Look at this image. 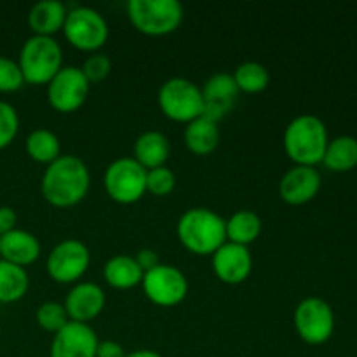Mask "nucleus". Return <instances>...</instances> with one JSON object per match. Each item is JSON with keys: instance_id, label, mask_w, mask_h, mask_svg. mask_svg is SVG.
Listing matches in <instances>:
<instances>
[{"instance_id": "obj_1", "label": "nucleus", "mask_w": 357, "mask_h": 357, "mask_svg": "<svg viewBox=\"0 0 357 357\" xmlns=\"http://www.w3.org/2000/svg\"><path fill=\"white\" fill-rule=\"evenodd\" d=\"M91 174L86 162L77 155H59L47 164L42 176V194L45 201L58 208H68L86 197Z\"/></svg>"}, {"instance_id": "obj_18", "label": "nucleus", "mask_w": 357, "mask_h": 357, "mask_svg": "<svg viewBox=\"0 0 357 357\" xmlns=\"http://www.w3.org/2000/svg\"><path fill=\"white\" fill-rule=\"evenodd\" d=\"M40 255V243L28 230L14 229L0 236V257L2 260L20 267L33 264Z\"/></svg>"}, {"instance_id": "obj_29", "label": "nucleus", "mask_w": 357, "mask_h": 357, "mask_svg": "<svg viewBox=\"0 0 357 357\" xmlns=\"http://www.w3.org/2000/svg\"><path fill=\"white\" fill-rule=\"evenodd\" d=\"M176 187V176L173 171L166 166L153 167V169H146V190L153 195L171 194Z\"/></svg>"}, {"instance_id": "obj_10", "label": "nucleus", "mask_w": 357, "mask_h": 357, "mask_svg": "<svg viewBox=\"0 0 357 357\" xmlns=\"http://www.w3.org/2000/svg\"><path fill=\"white\" fill-rule=\"evenodd\" d=\"M142 286L146 298L160 307L178 305L188 293V281L183 272L167 264H159L145 272Z\"/></svg>"}, {"instance_id": "obj_11", "label": "nucleus", "mask_w": 357, "mask_h": 357, "mask_svg": "<svg viewBox=\"0 0 357 357\" xmlns=\"http://www.w3.org/2000/svg\"><path fill=\"white\" fill-rule=\"evenodd\" d=\"M89 80L79 66H61L47 84V100L58 112L80 108L89 94Z\"/></svg>"}, {"instance_id": "obj_35", "label": "nucleus", "mask_w": 357, "mask_h": 357, "mask_svg": "<svg viewBox=\"0 0 357 357\" xmlns=\"http://www.w3.org/2000/svg\"><path fill=\"white\" fill-rule=\"evenodd\" d=\"M17 215L10 206H0V236L16 229Z\"/></svg>"}, {"instance_id": "obj_32", "label": "nucleus", "mask_w": 357, "mask_h": 357, "mask_svg": "<svg viewBox=\"0 0 357 357\" xmlns=\"http://www.w3.org/2000/svg\"><path fill=\"white\" fill-rule=\"evenodd\" d=\"M110 70L112 61L108 58V54H105V52H93L82 65V72L86 75V79L89 80V84L107 79Z\"/></svg>"}, {"instance_id": "obj_21", "label": "nucleus", "mask_w": 357, "mask_h": 357, "mask_svg": "<svg viewBox=\"0 0 357 357\" xmlns=\"http://www.w3.org/2000/svg\"><path fill=\"white\" fill-rule=\"evenodd\" d=\"M185 145L190 152L197 155H208L215 152L220 143V128L218 122L209 121L206 117H197L190 121L183 132Z\"/></svg>"}, {"instance_id": "obj_26", "label": "nucleus", "mask_w": 357, "mask_h": 357, "mask_svg": "<svg viewBox=\"0 0 357 357\" xmlns=\"http://www.w3.org/2000/svg\"><path fill=\"white\" fill-rule=\"evenodd\" d=\"M26 152L37 162L51 164L52 160L59 157L61 143H59L56 132H52L51 129L38 128L26 136Z\"/></svg>"}, {"instance_id": "obj_34", "label": "nucleus", "mask_w": 357, "mask_h": 357, "mask_svg": "<svg viewBox=\"0 0 357 357\" xmlns=\"http://www.w3.org/2000/svg\"><path fill=\"white\" fill-rule=\"evenodd\" d=\"M124 347L115 340H101L98 342L96 357H124Z\"/></svg>"}, {"instance_id": "obj_12", "label": "nucleus", "mask_w": 357, "mask_h": 357, "mask_svg": "<svg viewBox=\"0 0 357 357\" xmlns=\"http://www.w3.org/2000/svg\"><path fill=\"white\" fill-rule=\"evenodd\" d=\"M91 261V253L79 239H65L56 244L47 257V272L54 281L73 282L84 275Z\"/></svg>"}, {"instance_id": "obj_3", "label": "nucleus", "mask_w": 357, "mask_h": 357, "mask_svg": "<svg viewBox=\"0 0 357 357\" xmlns=\"http://www.w3.org/2000/svg\"><path fill=\"white\" fill-rule=\"evenodd\" d=\"M178 237L195 255H213L227 243L225 220L209 208H190L180 216Z\"/></svg>"}, {"instance_id": "obj_36", "label": "nucleus", "mask_w": 357, "mask_h": 357, "mask_svg": "<svg viewBox=\"0 0 357 357\" xmlns=\"http://www.w3.org/2000/svg\"><path fill=\"white\" fill-rule=\"evenodd\" d=\"M124 357H162V356L155 351H150V349H138V351L129 352V354H126Z\"/></svg>"}, {"instance_id": "obj_4", "label": "nucleus", "mask_w": 357, "mask_h": 357, "mask_svg": "<svg viewBox=\"0 0 357 357\" xmlns=\"http://www.w3.org/2000/svg\"><path fill=\"white\" fill-rule=\"evenodd\" d=\"M17 65L24 82L49 84L63 66L61 45L54 37L31 35L21 47Z\"/></svg>"}, {"instance_id": "obj_30", "label": "nucleus", "mask_w": 357, "mask_h": 357, "mask_svg": "<svg viewBox=\"0 0 357 357\" xmlns=\"http://www.w3.org/2000/svg\"><path fill=\"white\" fill-rule=\"evenodd\" d=\"M20 129V117L16 108L0 100V149H6L16 138Z\"/></svg>"}, {"instance_id": "obj_9", "label": "nucleus", "mask_w": 357, "mask_h": 357, "mask_svg": "<svg viewBox=\"0 0 357 357\" xmlns=\"http://www.w3.org/2000/svg\"><path fill=\"white\" fill-rule=\"evenodd\" d=\"M295 328L303 342L321 345L335 331V314L330 303L317 296L303 298L295 309Z\"/></svg>"}, {"instance_id": "obj_22", "label": "nucleus", "mask_w": 357, "mask_h": 357, "mask_svg": "<svg viewBox=\"0 0 357 357\" xmlns=\"http://www.w3.org/2000/svg\"><path fill=\"white\" fill-rule=\"evenodd\" d=\"M143 274L145 272L131 255H115L103 267V275L108 284L119 289H129L142 284Z\"/></svg>"}, {"instance_id": "obj_23", "label": "nucleus", "mask_w": 357, "mask_h": 357, "mask_svg": "<svg viewBox=\"0 0 357 357\" xmlns=\"http://www.w3.org/2000/svg\"><path fill=\"white\" fill-rule=\"evenodd\" d=\"M323 164L331 171L345 173L357 166V139L354 136H337L330 139L324 152Z\"/></svg>"}, {"instance_id": "obj_19", "label": "nucleus", "mask_w": 357, "mask_h": 357, "mask_svg": "<svg viewBox=\"0 0 357 357\" xmlns=\"http://www.w3.org/2000/svg\"><path fill=\"white\" fill-rule=\"evenodd\" d=\"M66 14H68V9L61 0H40V2L33 3V7L30 9L28 23L35 35L52 37L56 31L63 28Z\"/></svg>"}, {"instance_id": "obj_2", "label": "nucleus", "mask_w": 357, "mask_h": 357, "mask_svg": "<svg viewBox=\"0 0 357 357\" xmlns=\"http://www.w3.org/2000/svg\"><path fill=\"white\" fill-rule=\"evenodd\" d=\"M328 138L326 124L317 115L302 114L293 119L284 131V150L296 166H316L323 162Z\"/></svg>"}, {"instance_id": "obj_17", "label": "nucleus", "mask_w": 357, "mask_h": 357, "mask_svg": "<svg viewBox=\"0 0 357 357\" xmlns=\"http://www.w3.org/2000/svg\"><path fill=\"white\" fill-rule=\"evenodd\" d=\"M321 188V174L312 166H295L284 173L279 183V194L288 204H305L312 201Z\"/></svg>"}, {"instance_id": "obj_14", "label": "nucleus", "mask_w": 357, "mask_h": 357, "mask_svg": "<svg viewBox=\"0 0 357 357\" xmlns=\"http://www.w3.org/2000/svg\"><path fill=\"white\" fill-rule=\"evenodd\" d=\"M201 93L202 100H204L202 117L218 122L236 105L237 96H239V87H237L232 73L218 72L213 73L206 80L204 86L201 87Z\"/></svg>"}, {"instance_id": "obj_7", "label": "nucleus", "mask_w": 357, "mask_h": 357, "mask_svg": "<svg viewBox=\"0 0 357 357\" xmlns=\"http://www.w3.org/2000/svg\"><path fill=\"white\" fill-rule=\"evenodd\" d=\"M103 183L114 201L131 204L146 192V169L135 157H121L107 167Z\"/></svg>"}, {"instance_id": "obj_5", "label": "nucleus", "mask_w": 357, "mask_h": 357, "mask_svg": "<svg viewBox=\"0 0 357 357\" xmlns=\"http://www.w3.org/2000/svg\"><path fill=\"white\" fill-rule=\"evenodd\" d=\"M128 16L142 33L166 35L183 21V6L178 0H129Z\"/></svg>"}, {"instance_id": "obj_27", "label": "nucleus", "mask_w": 357, "mask_h": 357, "mask_svg": "<svg viewBox=\"0 0 357 357\" xmlns=\"http://www.w3.org/2000/svg\"><path fill=\"white\" fill-rule=\"evenodd\" d=\"M232 75L239 91H244V93H260L271 82L268 70L258 61L241 63Z\"/></svg>"}, {"instance_id": "obj_25", "label": "nucleus", "mask_w": 357, "mask_h": 357, "mask_svg": "<svg viewBox=\"0 0 357 357\" xmlns=\"http://www.w3.org/2000/svg\"><path fill=\"white\" fill-rule=\"evenodd\" d=\"M30 279L24 267L0 258V302L10 303L23 298L28 291Z\"/></svg>"}, {"instance_id": "obj_16", "label": "nucleus", "mask_w": 357, "mask_h": 357, "mask_svg": "<svg viewBox=\"0 0 357 357\" xmlns=\"http://www.w3.org/2000/svg\"><path fill=\"white\" fill-rule=\"evenodd\" d=\"M107 296L101 286L94 282H79L68 291L65 298V309L70 321L77 323H89L91 319L100 316L103 310Z\"/></svg>"}, {"instance_id": "obj_33", "label": "nucleus", "mask_w": 357, "mask_h": 357, "mask_svg": "<svg viewBox=\"0 0 357 357\" xmlns=\"http://www.w3.org/2000/svg\"><path fill=\"white\" fill-rule=\"evenodd\" d=\"M135 258H136V261H138L139 267H142L143 272L152 271V268H155L157 265L160 264L159 255H157L153 250H149V248H143V250H139L138 253H136Z\"/></svg>"}, {"instance_id": "obj_24", "label": "nucleus", "mask_w": 357, "mask_h": 357, "mask_svg": "<svg viewBox=\"0 0 357 357\" xmlns=\"http://www.w3.org/2000/svg\"><path fill=\"white\" fill-rule=\"evenodd\" d=\"M225 230L229 243L248 246L260 236L261 218L258 216V213L251 211V209H239L229 220H225Z\"/></svg>"}, {"instance_id": "obj_8", "label": "nucleus", "mask_w": 357, "mask_h": 357, "mask_svg": "<svg viewBox=\"0 0 357 357\" xmlns=\"http://www.w3.org/2000/svg\"><path fill=\"white\" fill-rule=\"evenodd\" d=\"M63 31L68 42L82 51H96L107 42L108 23L100 10L87 6L68 9Z\"/></svg>"}, {"instance_id": "obj_20", "label": "nucleus", "mask_w": 357, "mask_h": 357, "mask_svg": "<svg viewBox=\"0 0 357 357\" xmlns=\"http://www.w3.org/2000/svg\"><path fill=\"white\" fill-rule=\"evenodd\" d=\"M171 155V143L160 131H145L135 143V159L145 169H153L166 164Z\"/></svg>"}, {"instance_id": "obj_31", "label": "nucleus", "mask_w": 357, "mask_h": 357, "mask_svg": "<svg viewBox=\"0 0 357 357\" xmlns=\"http://www.w3.org/2000/svg\"><path fill=\"white\" fill-rule=\"evenodd\" d=\"M24 84L20 65L7 56H0V93H13Z\"/></svg>"}, {"instance_id": "obj_28", "label": "nucleus", "mask_w": 357, "mask_h": 357, "mask_svg": "<svg viewBox=\"0 0 357 357\" xmlns=\"http://www.w3.org/2000/svg\"><path fill=\"white\" fill-rule=\"evenodd\" d=\"M68 321V314L63 303L44 302L37 310V323L51 333H58Z\"/></svg>"}, {"instance_id": "obj_6", "label": "nucleus", "mask_w": 357, "mask_h": 357, "mask_svg": "<svg viewBox=\"0 0 357 357\" xmlns=\"http://www.w3.org/2000/svg\"><path fill=\"white\" fill-rule=\"evenodd\" d=\"M159 107L169 119L178 122H190L201 117L204 100L201 87L185 77H171L159 87Z\"/></svg>"}, {"instance_id": "obj_15", "label": "nucleus", "mask_w": 357, "mask_h": 357, "mask_svg": "<svg viewBox=\"0 0 357 357\" xmlns=\"http://www.w3.org/2000/svg\"><path fill=\"white\" fill-rule=\"evenodd\" d=\"M251 268H253V258L248 246L227 241L213 253V271L216 278L227 284L244 282L250 278Z\"/></svg>"}, {"instance_id": "obj_13", "label": "nucleus", "mask_w": 357, "mask_h": 357, "mask_svg": "<svg viewBox=\"0 0 357 357\" xmlns=\"http://www.w3.org/2000/svg\"><path fill=\"white\" fill-rule=\"evenodd\" d=\"M98 335L87 323L68 321L51 344V357H96Z\"/></svg>"}]
</instances>
